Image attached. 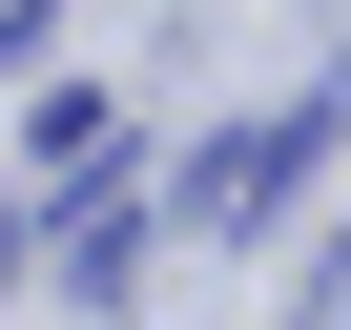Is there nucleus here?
<instances>
[{
	"instance_id": "obj_1",
	"label": "nucleus",
	"mask_w": 351,
	"mask_h": 330,
	"mask_svg": "<svg viewBox=\"0 0 351 330\" xmlns=\"http://www.w3.org/2000/svg\"><path fill=\"white\" fill-rule=\"evenodd\" d=\"M310 144H330V103H289V124H228V144H207V186H186V207H207V227H269V207L310 186Z\"/></svg>"
}]
</instances>
